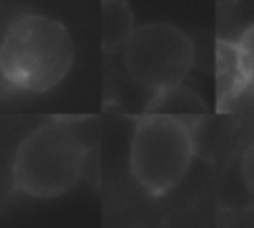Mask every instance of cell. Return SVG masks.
I'll use <instances>...</instances> for the list:
<instances>
[{
    "instance_id": "cell-1",
    "label": "cell",
    "mask_w": 254,
    "mask_h": 228,
    "mask_svg": "<svg viewBox=\"0 0 254 228\" xmlns=\"http://www.w3.org/2000/svg\"><path fill=\"white\" fill-rule=\"evenodd\" d=\"M74 56V40L61 20L25 13L9 22L0 40V81L11 92L45 94L65 81Z\"/></svg>"
},
{
    "instance_id": "cell-2",
    "label": "cell",
    "mask_w": 254,
    "mask_h": 228,
    "mask_svg": "<svg viewBox=\"0 0 254 228\" xmlns=\"http://www.w3.org/2000/svg\"><path fill=\"white\" fill-rule=\"evenodd\" d=\"M87 143L67 118H54L20 141L11 161V186L34 199H54L80 181Z\"/></svg>"
},
{
    "instance_id": "cell-3",
    "label": "cell",
    "mask_w": 254,
    "mask_h": 228,
    "mask_svg": "<svg viewBox=\"0 0 254 228\" xmlns=\"http://www.w3.org/2000/svg\"><path fill=\"white\" fill-rule=\"evenodd\" d=\"M194 121L179 112L149 108L129 139V172L149 195L163 197L190 172L196 154Z\"/></svg>"
},
{
    "instance_id": "cell-4",
    "label": "cell",
    "mask_w": 254,
    "mask_h": 228,
    "mask_svg": "<svg viewBox=\"0 0 254 228\" xmlns=\"http://www.w3.org/2000/svg\"><path fill=\"white\" fill-rule=\"evenodd\" d=\"M194 43L172 22H147L123 40V65L129 79L158 94L179 88L194 65Z\"/></svg>"
},
{
    "instance_id": "cell-5",
    "label": "cell",
    "mask_w": 254,
    "mask_h": 228,
    "mask_svg": "<svg viewBox=\"0 0 254 228\" xmlns=\"http://www.w3.org/2000/svg\"><path fill=\"white\" fill-rule=\"evenodd\" d=\"M134 16H131L129 7L125 2H105L103 7V43L105 47H116V45H123V40L129 36Z\"/></svg>"
},
{
    "instance_id": "cell-6",
    "label": "cell",
    "mask_w": 254,
    "mask_h": 228,
    "mask_svg": "<svg viewBox=\"0 0 254 228\" xmlns=\"http://www.w3.org/2000/svg\"><path fill=\"white\" fill-rule=\"evenodd\" d=\"M234 63V79L239 85L254 90V22L239 36L237 43L228 45Z\"/></svg>"
},
{
    "instance_id": "cell-7",
    "label": "cell",
    "mask_w": 254,
    "mask_h": 228,
    "mask_svg": "<svg viewBox=\"0 0 254 228\" xmlns=\"http://www.w3.org/2000/svg\"><path fill=\"white\" fill-rule=\"evenodd\" d=\"M239 179H241L243 190L254 202V141L243 150L241 161H239Z\"/></svg>"
}]
</instances>
